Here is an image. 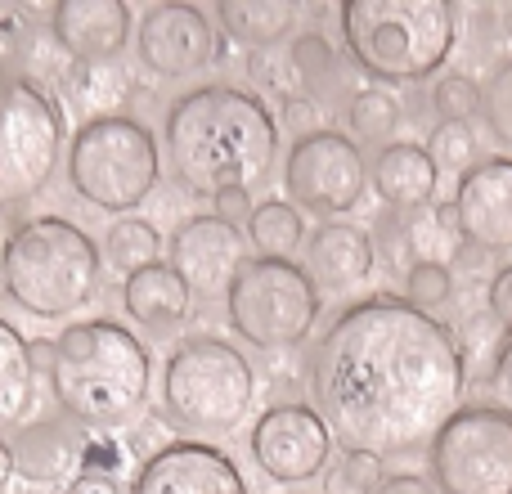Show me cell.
<instances>
[{"label": "cell", "mask_w": 512, "mask_h": 494, "mask_svg": "<svg viewBox=\"0 0 512 494\" xmlns=\"http://www.w3.org/2000/svg\"><path fill=\"white\" fill-rule=\"evenodd\" d=\"M459 337L405 297H364L319 333L306 360L315 414L346 454H414L459 409Z\"/></svg>", "instance_id": "cell-1"}, {"label": "cell", "mask_w": 512, "mask_h": 494, "mask_svg": "<svg viewBox=\"0 0 512 494\" xmlns=\"http://www.w3.org/2000/svg\"><path fill=\"white\" fill-rule=\"evenodd\" d=\"M162 144L171 180L194 198H216L221 189H252L270 176L279 122L248 86H198L167 108Z\"/></svg>", "instance_id": "cell-2"}, {"label": "cell", "mask_w": 512, "mask_h": 494, "mask_svg": "<svg viewBox=\"0 0 512 494\" xmlns=\"http://www.w3.org/2000/svg\"><path fill=\"white\" fill-rule=\"evenodd\" d=\"M54 346L59 355H54L50 391L72 423L113 432L144 414L153 360L126 324L108 315L86 319V324L63 328Z\"/></svg>", "instance_id": "cell-3"}, {"label": "cell", "mask_w": 512, "mask_h": 494, "mask_svg": "<svg viewBox=\"0 0 512 494\" xmlns=\"http://www.w3.org/2000/svg\"><path fill=\"white\" fill-rule=\"evenodd\" d=\"M337 23L355 68L391 86L427 81L459 45V9L450 0H346Z\"/></svg>", "instance_id": "cell-4"}, {"label": "cell", "mask_w": 512, "mask_h": 494, "mask_svg": "<svg viewBox=\"0 0 512 494\" xmlns=\"http://www.w3.org/2000/svg\"><path fill=\"white\" fill-rule=\"evenodd\" d=\"M104 279V252L68 216H32L0 247V288L36 319L86 310Z\"/></svg>", "instance_id": "cell-5"}, {"label": "cell", "mask_w": 512, "mask_h": 494, "mask_svg": "<svg viewBox=\"0 0 512 494\" xmlns=\"http://www.w3.org/2000/svg\"><path fill=\"white\" fill-rule=\"evenodd\" d=\"M256 405V373L239 346L221 337H185L162 369V414L194 436H221Z\"/></svg>", "instance_id": "cell-6"}, {"label": "cell", "mask_w": 512, "mask_h": 494, "mask_svg": "<svg viewBox=\"0 0 512 494\" xmlns=\"http://www.w3.org/2000/svg\"><path fill=\"white\" fill-rule=\"evenodd\" d=\"M162 176L158 140L144 122L108 113L81 122L68 144V185L99 212H131L153 194Z\"/></svg>", "instance_id": "cell-7"}, {"label": "cell", "mask_w": 512, "mask_h": 494, "mask_svg": "<svg viewBox=\"0 0 512 494\" xmlns=\"http://www.w3.org/2000/svg\"><path fill=\"white\" fill-rule=\"evenodd\" d=\"M319 297L315 279L297 261H270V256H248L225 292V315L230 328L256 351H292L301 346L319 324Z\"/></svg>", "instance_id": "cell-8"}, {"label": "cell", "mask_w": 512, "mask_h": 494, "mask_svg": "<svg viewBox=\"0 0 512 494\" xmlns=\"http://www.w3.org/2000/svg\"><path fill=\"white\" fill-rule=\"evenodd\" d=\"M63 113L23 68L0 59V207L41 194L59 167Z\"/></svg>", "instance_id": "cell-9"}, {"label": "cell", "mask_w": 512, "mask_h": 494, "mask_svg": "<svg viewBox=\"0 0 512 494\" xmlns=\"http://www.w3.org/2000/svg\"><path fill=\"white\" fill-rule=\"evenodd\" d=\"M441 494H512V414L495 400L459 405L427 445Z\"/></svg>", "instance_id": "cell-10"}, {"label": "cell", "mask_w": 512, "mask_h": 494, "mask_svg": "<svg viewBox=\"0 0 512 494\" xmlns=\"http://www.w3.org/2000/svg\"><path fill=\"white\" fill-rule=\"evenodd\" d=\"M283 189H288L297 212L315 216H346L360 207L369 189V167L351 135L342 131H315L292 140L283 158Z\"/></svg>", "instance_id": "cell-11"}, {"label": "cell", "mask_w": 512, "mask_h": 494, "mask_svg": "<svg viewBox=\"0 0 512 494\" xmlns=\"http://www.w3.org/2000/svg\"><path fill=\"white\" fill-rule=\"evenodd\" d=\"M333 432L315 405H270L252 427V459L270 481L301 486L328 468Z\"/></svg>", "instance_id": "cell-12"}, {"label": "cell", "mask_w": 512, "mask_h": 494, "mask_svg": "<svg viewBox=\"0 0 512 494\" xmlns=\"http://www.w3.org/2000/svg\"><path fill=\"white\" fill-rule=\"evenodd\" d=\"M140 63L158 77H194L221 59V32L212 14L189 0H158L140 14Z\"/></svg>", "instance_id": "cell-13"}, {"label": "cell", "mask_w": 512, "mask_h": 494, "mask_svg": "<svg viewBox=\"0 0 512 494\" xmlns=\"http://www.w3.org/2000/svg\"><path fill=\"white\" fill-rule=\"evenodd\" d=\"M167 265L185 279L194 297H225L234 274L248 265V239L221 216H189L167 243Z\"/></svg>", "instance_id": "cell-14"}, {"label": "cell", "mask_w": 512, "mask_h": 494, "mask_svg": "<svg viewBox=\"0 0 512 494\" xmlns=\"http://www.w3.org/2000/svg\"><path fill=\"white\" fill-rule=\"evenodd\" d=\"M131 494H252L225 450L207 441H171L135 468Z\"/></svg>", "instance_id": "cell-15"}, {"label": "cell", "mask_w": 512, "mask_h": 494, "mask_svg": "<svg viewBox=\"0 0 512 494\" xmlns=\"http://www.w3.org/2000/svg\"><path fill=\"white\" fill-rule=\"evenodd\" d=\"M454 221L468 247L504 256L512 252V158H481L454 185Z\"/></svg>", "instance_id": "cell-16"}, {"label": "cell", "mask_w": 512, "mask_h": 494, "mask_svg": "<svg viewBox=\"0 0 512 494\" xmlns=\"http://www.w3.org/2000/svg\"><path fill=\"white\" fill-rule=\"evenodd\" d=\"M135 14L122 0H59L50 9V41L72 63H117L131 45Z\"/></svg>", "instance_id": "cell-17"}, {"label": "cell", "mask_w": 512, "mask_h": 494, "mask_svg": "<svg viewBox=\"0 0 512 494\" xmlns=\"http://www.w3.org/2000/svg\"><path fill=\"white\" fill-rule=\"evenodd\" d=\"M373 261H378V247L369 230L351 221H324L306 239V274L319 292H355L360 283H369Z\"/></svg>", "instance_id": "cell-18"}, {"label": "cell", "mask_w": 512, "mask_h": 494, "mask_svg": "<svg viewBox=\"0 0 512 494\" xmlns=\"http://www.w3.org/2000/svg\"><path fill=\"white\" fill-rule=\"evenodd\" d=\"M436 180H441V171H436L427 144L391 140L373 158V189H378V198L391 212H409V216L427 212L436 198Z\"/></svg>", "instance_id": "cell-19"}, {"label": "cell", "mask_w": 512, "mask_h": 494, "mask_svg": "<svg viewBox=\"0 0 512 494\" xmlns=\"http://www.w3.org/2000/svg\"><path fill=\"white\" fill-rule=\"evenodd\" d=\"M122 301H126V315L140 328H149V333H171V328H180L189 319L194 292L185 288V279H180L167 261H158V265L135 270L131 279L122 283Z\"/></svg>", "instance_id": "cell-20"}, {"label": "cell", "mask_w": 512, "mask_h": 494, "mask_svg": "<svg viewBox=\"0 0 512 494\" xmlns=\"http://www.w3.org/2000/svg\"><path fill=\"white\" fill-rule=\"evenodd\" d=\"M9 450H14V472L27 481H63L72 463L86 459V445H81L77 432L63 427L59 418L23 427Z\"/></svg>", "instance_id": "cell-21"}, {"label": "cell", "mask_w": 512, "mask_h": 494, "mask_svg": "<svg viewBox=\"0 0 512 494\" xmlns=\"http://www.w3.org/2000/svg\"><path fill=\"white\" fill-rule=\"evenodd\" d=\"M225 36L248 50H274L283 36H292L301 9L292 0H216Z\"/></svg>", "instance_id": "cell-22"}, {"label": "cell", "mask_w": 512, "mask_h": 494, "mask_svg": "<svg viewBox=\"0 0 512 494\" xmlns=\"http://www.w3.org/2000/svg\"><path fill=\"white\" fill-rule=\"evenodd\" d=\"M135 81L122 63H72L68 77H63V95L77 113H86V122L108 117L104 108H122L131 99Z\"/></svg>", "instance_id": "cell-23"}, {"label": "cell", "mask_w": 512, "mask_h": 494, "mask_svg": "<svg viewBox=\"0 0 512 494\" xmlns=\"http://www.w3.org/2000/svg\"><path fill=\"white\" fill-rule=\"evenodd\" d=\"M36 405V373L27 360V342L9 319H0V432L18 427Z\"/></svg>", "instance_id": "cell-24"}, {"label": "cell", "mask_w": 512, "mask_h": 494, "mask_svg": "<svg viewBox=\"0 0 512 494\" xmlns=\"http://www.w3.org/2000/svg\"><path fill=\"white\" fill-rule=\"evenodd\" d=\"M248 239L256 252L270 256V261H288L301 247V239H306V221H301V212L292 203L265 198V203H256V212L248 221Z\"/></svg>", "instance_id": "cell-25"}, {"label": "cell", "mask_w": 512, "mask_h": 494, "mask_svg": "<svg viewBox=\"0 0 512 494\" xmlns=\"http://www.w3.org/2000/svg\"><path fill=\"white\" fill-rule=\"evenodd\" d=\"M288 63H292V77L301 81V95L315 99V104H324V99L337 90V50L328 45L324 32L292 36Z\"/></svg>", "instance_id": "cell-26"}, {"label": "cell", "mask_w": 512, "mask_h": 494, "mask_svg": "<svg viewBox=\"0 0 512 494\" xmlns=\"http://www.w3.org/2000/svg\"><path fill=\"white\" fill-rule=\"evenodd\" d=\"M405 117L400 99L382 86H369V90H355L351 104H346V122H351V135L364 144H382L387 149L396 140V126Z\"/></svg>", "instance_id": "cell-27"}, {"label": "cell", "mask_w": 512, "mask_h": 494, "mask_svg": "<svg viewBox=\"0 0 512 494\" xmlns=\"http://www.w3.org/2000/svg\"><path fill=\"white\" fill-rule=\"evenodd\" d=\"M158 252H162L158 230H153L149 221H140V216H122V221H113L104 234V261L113 265V270H122L126 279H131L135 270H144V265H158Z\"/></svg>", "instance_id": "cell-28"}, {"label": "cell", "mask_w": 512, "mask_h": 494, "mask_svg": "<svg viewBox=\"0 0 512 494\" xmlns=\"http://www.w3.org/2000/svg\"><path fill=\"white\" fill-rule=\"evenodd\" d=\"M427 153H432L436 171H445V176H468L481 162V144L472 122H436L432 135H427Z\"/></svg>", "instance_id": "cell-29"}, {"label": "cell", "mask_w": 512, "mask_h": 494, "mask_svg": "<svg viewBox=\"0 0 512 494\" xmlns=\"http://www.w3.org/2000/svg\"><path fill=\"white\" fill-rule=\"evenodd\" d=\"M481 117H486L495 144H504L512 158V54L504 63H495V72L481 86Z\"/></svg>", "instance_id": "cell-30"}, {"label": "cell", "mask_w": 512, "mask_h": 494, "mask_svg": "<svg viewBox=\"0 0 512 494\" xmlns=\"http://www.w3.org/2000/svg\"><path fill=\"white\" fill-rule=\"evenodd\" d=\"M454 297V270L445 261H414L405 270V301L423 315H432L436 306Z\"/></svg>", "instance_id": "cell-31"}, {"label": "cell", "mask_w": 512, "mask_h": 494, "mask_svg": "<svg viewBox=\"0 0 512 494\" xmlns=\"http://www.w3.org/2000/svg\"><path fill=\"white\" fill-rule=\"evenodd\" d=\"M432 108L441 122H472L481 113V86L468 72H445L432 86Z\"/></svg>", "instance_id": "cell-32"}, {"label": "cell", "mask_w": 512, "mask_h": 494, "mask_svg": "<svg viewBox=\"0 0 512 494\" xmlns=\"http://www.w3.org/2000/svg\"><path fill=\"white\" fill-rule=\"evenodd\" d=\"M382 486V459L373 454H342L333 472H328V494H373Z\"/></svg>", "instance_id": "cell-33"}, {"label": "cell", "mask_w": 512, "mask_h": 494, "mask_svg": "<svg viewBox=\"0 0 512 494\" xmlns=\"http://www.w3.org/2000/svg\"><path fill=\"white\" fill-rule=\"evenodd\" d=\"M486 310H490V319H495V324L512 337V265H504V270L490 279V288H486Z\"/></svg>", "instance_id": "cell-34"}, {"label": "cell", "mask_w": 512, "mask_h": 494, "mask_svg": "<svg viewBox=\"0 0 512 494\" xmlns=\"http://www.w3.org/2000/svg\"><path fill=\"white\" fill-rule=\"evenodd\" d=\"M319 113H324V108H319L315 99H306V95L283 99V122H288L292 131H297V140H301V135L324 131V126H319Z\"/></svg>", "instance_id": "cell-35"}, {"label": "cell", "mask_w": 512, "mask_h": 494, "mask_svg": "<svg viewBox=\"0 0 512 494\" xmlns=\"http://www.w3.org/2000/svg\"><path fill=\"white\" fill-rule=\"evenodd\" d=\"M252 189H221L212 198V216H221L225 225H239V221H252Z\"/></svg>", "instance_id": "cell-36"}, {"label": "cell", "mask_w": 512, "mask_h": 494, "mask_svg": "<svg viewBox=\"0 0 512 494\" xmlns=\"http://www.w3.org/2000/svg\"><path fill=\"white\" fill-rule=\"evenodd\" d=\"M373 494H441V490L423 472H391V477H382V486Z\"/></svg>", "instance_id": "cell-37"}, {"label": "cell", "mask_w": 512, "mask_h": 494, "mask_svg": "<svg viewBox=\"0 0 512 494\" xmlns=\"http://www.w3.org/2000/svg\"><path fill=\"white\" fill-rule=\"evenodd\" d=\"M68 494H122V486H117L113 472L86 468V472H77V477L68 481Z\"/></svg>", "instance_id": "cell-38"}, {"label": "cell", "mask_w": 512, "mask_h": 494, "mask_svg": "<svg viewBox=\"0 0 512 494\" xmlns=\"http://www.w3.org/2000/svg\"><path fill=\"white\" fill-rule=\"evenodd\" d=\"M490 387H495V405H504L508 414H512V337L504 342V351H499V360H495V373H490Z\"/></svg>", "instance_id": "cell-39"}, {"label": "cell", "mask_w": 512, "mask_h": 494, "mask_svg": "<svg viewBox=\"0 0 512 494\" xmlns=\"http://www.w3.org/2000/svg\"><path fill=\"white\" fill-rule=\"evenodd\" d=\"M54 355H59V346H54L50 337H36V342H27V360H32V373H54Z\"/></svg>", "instance_id": "cell-40"}, {"label": "cell", "mask_w": 512, "mask_h": 494, "mask_svg": "<svg viewBox=\"0 0 512 494\" xmlns=\"http://www.w3.org/2000/svg\"><path fill=\"white\" fill-rule=\"evenodd\" d=\"M14 450H9V441H0V494H5V486L14 481Z\"/></svg>", "instance_id": "cell-41"}, {"label": "cell", "mask_w": 512, "mask_h": 494, "mask_svg": "<svg viewBox=\"0 0 512 494\" xmlns=\"http://www.w3.org/2000/svg\"><path fill=\"white\" fill-rule=\"evenodd\" d=\"M27 494H32V490H27Z\"/></svg>", "instance_id": "cell-42"}]
</instances>
